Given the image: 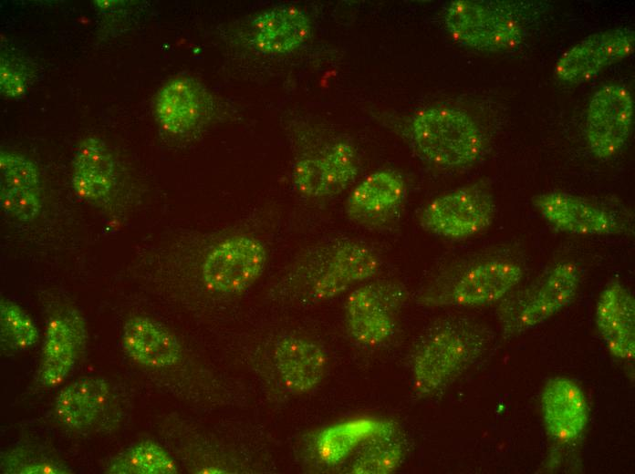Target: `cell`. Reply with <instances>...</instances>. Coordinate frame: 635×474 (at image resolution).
Returning <instances> with one entry per match:
<instances>
[{
  "instance_id": "6da1fadb",
  "label": "cell",
  "mask_w": 635,
  "mask_h": 474,
  "mask_svg": "<svg viewBox=\"0 0 635 474\" xmlns=\"http://www.w3.org/2000/svg\"><path fill=\"white\" fill-rule=\"evenodd\" d=\"M406 136L424 162L455 170L475 163L485 149L484 135L466 111L446 105L418 110L410 118Z\"/></svg>"
},
{
  "instance_id": "7a4b0ae2",
  "label": "cell",
  "mask_w": 635,
  "mask_h": 474,
  "mask_svg": "<svg viewBox=\"0 0 635 474\" xmlns=\"http://www.w3.org/2000/svg\"><path fill=\"white\" fill-rule=\"evenodd\" d=\"M485 333L476 324L461 318L433 325L418 343L411 364L413 389L429 397L446 387L481 353Z\"/></svg>"
},
{
  "instance_id": "3957f363",
  "label": "cell",
  "mask_w": 635,
  "mask_h": 474,
  "mask_svg": "<svg viewBox=\"0 0 635 474\" xmlns=\"http://www.w3.org/2000/svg\"><path fill=\"white\" fill-rule=\"evenodd\" d=\"M519 263L504 257L480 258L443 273L419 294L424 306L477 307L506 297L520 283Z\"/></svg>"
},
{
  "instance_id": "277c9868",
  "label": "cell",
  "mask_w": 635,
  "mask_h": 474,
  "mask_svg": "<svg viewBox=\"0 0 635 474\" xmlns=\"http://www.w3.org/2000/svg\"><path fill=\"white\" fill-rule=\"evenodd\" d=\"M297 269L308 277V298L326 301L373 278L380 269V258L363 242L339 238L308 249L299 259Z\"/></svg>"
},
{
  "instance_id": "5b68a950",
  "label": "cell",
  "mask_w": 635,
  "mask_h": 474,
  "mask_svg": "<svg viewBox=\"0 0 635 474\" xmlns=\"http://www.w3.org/2000/svg\"><path fill=\"white\" fill-rule=\"evenodd\" d=\"M580 283L576 263H556L535 285L508 299L499 307L503 332L507 336L530 330L566 307L574 299Z\"/></svg>"
},
{
  "instance_id": "8992f818",
  "label": "cell",
  "mask_w": 635,
  "mask_h": 474,
  "mask_svg": "<svg viewBox=\"0 0 635 474\" xmlns=\"http://www.w3.org/2000/svg\"><path fill=\"white\" fill-rule=\"evenodd\" d=\"M443 20L456 42L479 51H510L524 38L517 19L486 2L453 1L445 8Z\"/></svg>"
},
{
  "instance_id": "52a82bcc",
  "label": "cell",
  "mask_w": 635,
  "mask_h": 474,
  "mask_svg": "<svg viewBox=\"0 0 635 474\" xmlns=\"http://www.w3.org/2000/svg\"><path fill=\"white\" fill-rule=\"evenodd\" d=\"M495 206L492 195L473 185L444 193L422 210L419 223L427 232L463 241L486 230L493 222Z\"/></svg>"
},
{
  "instance_id": "ba28073f",
  "label": "cell",
  "mask_w": 635,
  "mask_h": 474,
  "mask_svg": "<svg viewBox=\"0 0 635 474\" xmlns=\"http://www.w3.org/2000/svg\"><path fill=\"white\" fill-rule=\"evenodd\" d=\"M406 298L405 288L393 281H374L358 287L345 304L349 334L364 346L384 344L395 331L397 315Z\"/></svg>"
},
{
  "instance_id": "9c48e42d",
  "label": "cell",
  "mask_w": 635,
  "mask_h": 474,
  "mask_svg": "<svg viewBox=\"0 0 635 474\" xmlns=\"http://www.w3.org/2000/svg\"><path fill=\"white\" fill-rule=\"evenodd\" d=\"M266 262L267 250L260 239L249 234H234L208 252L201 267L202 279L212 292L239 294L259 278Z\"/></svg>"
},
{
  "instance_id": "30bf717a",
  "label": "cell",
  "mask_w": 635,
  "mask_h": 474,
  "mask_svg": "<svg viewBox=\"0 0 635 474\" xmlns=\"http://www.w3.org/2000/svg\"><path fill=\"white\" fill-rule=\"evenodd\" d=\"M634 103L629 89L605 85L589 100L586 115V139L594 156L609 160L624 147L631 132Z\"/></svg>"
},
{
  "instance_id": "8fae6325",
  "label": "cell",
  "mask_w": 635,
  "mask_h": 474,
  "mask_svg": "<svg viewBox=\"0 0 635 474\" xmlns=\"http://www.w3.org/2000/svg\"><path fill=\"white\" fill-rule=\"evenodd\" d=\"M359 171L356 148L339 140L323 152L300 158L293 169V183L305 197L322 199L336 196L349 188Z\"/></svg>"
},
{
  "instance_id": "7c38bea8",
  "label": "cell",
  "mask_w": 635,
  "mask_h": 474,
  "mask_svg": "<svg viewBox=\"0 0 635 474\" xmlns=\"http://www.w3.org/2000/svg\"><path fill=\"white\" fill-rule=\"evenodd\" d=\"M634 44V31L630 28L595 33L560 56L555 66V76L568 84L588 81L603 69L630 57Z\"/></svg>"
},
{
  "instance_id": "4fadbf2b",
  "label": "cell",
  "mask_w": 635,
  "mask_h": 474,
  "mask_svg": "<svg viewBox=\"0 0 635 474\" xmlns=\"http://www.w3.org/2000/svg\"><path fill=\"white\" fill-rule=\"evenodd\" d=\"M407 195L403 177L393 170L374 171L350 191L346 213L357 225L370 230H383L400 215Z\"/></svg>"
},
{
  "instance_id": "5bb4252c",
  "label": "cell",
  "mask_w": 635,
  "mask_h": 474,
  "mask_svg": "<svg viewBox=\"0 0 635 474\" xmlns=\"http://www.w3.org/2000/svg\"><path fill=\"white\" fill-rule=\"evenodd\" d=\"M533 204L557 230L577 235H616L622 222L610 211L583 198L561 191L538 194Z\"/></svg>"
},
{
  "instance_id": "9a60e30c",
  "label": "cell",
  "mask_w": 635,
  "mask_h": 474,
  "mask_svg": "<svg viewBox=\"0 0 635 474\" xmlns=\"http://www.w3.org/2000/svg\"><path fill=\"white\" fill-rule=\"evenodd\" d=\"M0 204L7 216L25 223L35 221L40 213L39 171L30 159L20 153L0 152Z\"/></svg>"
},
{
  "instance_id": "2e32d148",
  "label": "cell",
  "mask_w": 635,
  "mask_h": 474,
  "mask_svg": "<svg viewBox=\"0 0 635 474\" xmlns=\"http://www.w3.org/2000/svg\"><path fill=\"white\" fill-rule=\"evenodd\" d=\"M212 109V98L196 80L179 77L172 79L160 90L155 112L161 126L172 134H186L207 120Z\"/></svg>"
},
{
  "instance_id": "e0dca14e",
  "label": "cell",
  "mask_w": 635,
  "mask_h": 474,
  "mask_svg": "<svg viewBox=\"0 0 635 474\" xmlns=\"http://www.w3.org/2000/svg\"><path fill=\"white\" fill-rule=\"evenodd\" d=\"M541 408L548 435L559 443L577 440L587 427L586 397L580 386L569 378L556 376L546 383Z\"/></svg>"
},
{
  "instance_id": "ac0fdd59",
  "label": "cell",
  "mask_w": 635,
  "mask_h": 474,
  "mask_svg": "<svg viewBox=\"0 0 635 474\" xmlns=\"http://www.w3.org/2000/svg\"><path fill=\"white\" fill-rule=\"evenodd\" d=\"M598 330L609 351L630 360L635 354V301L630 290L618 281L600 293L595 311Z\"/></svg>"
},
{
  "instance_id": "d6986e66",
  "label": "cell",
  "mask_w": 635,
  "mask_h": 474,
  "mask_svg": "<svg viewBox=\"0 0 635 474\" xmlns=\"http://www.w3.org/2000/svg\"><path fill=\"white\" fill-rule=\"evenodd\" d=\"M274 361L284 386L305 394L317 387L327 370V356L316 342L298 335H285L274 348Z\"/></svg>"
},
{
  "instance_id": "ffe728a7",
  "label": "cell",
  "mask_w": 635,
  "mask_h": 474,
  "mask_svg": "<svg viewBox=\"0 0 635 474\" xmlns=\"http://www.w3.org/2000/svg\"><path fill=\"white\" fill-rule=\"evenodd\" d=\"M121 343L132 360L148 367L173 366L182 356L178 338L164 325L147 316L135 315L125 322Z\"/></svg>"
},
{
  "instance_id": "44dd1931",
  "label": "cell",
  "mask_w": 635,
  "mask_h": 474,
  "mask_svg": "<svg viewBox=\"0 0 635 474\" xmlns=\"http://www.w3.org/2000/svg\"><path fill=\"white\" fill-rule=\"evenodd\" d=\"M115 162L103 140L88 137L78 145L72 162L71 185L82 200L106 201L115 185Z\"/></svg>"
},
{
  "instance_id": "7402d4cb",
  "label": "cell",
  "mask_w": 635,
  "mask_h": 474,
  "mask_svg": "<svg viewBox=\"0 0 635 474\" xmlns=\"http://www.w3.org/2000/svg\"><path fill=\"white\" fill-rule=\"evenodd\" d=\"M111 387L103 377L86 376L73 381L57 396L54 411L67 428L80 430L94 425L106 412Z\"/></svg>"
},
{
  "instance_id": "603a6c76",
  "label": "cell",
  "mask_w": 635,
  "mask_h": 474,
  "mask_svg": "<svg viewBox=\"0 0 635 474\" xmlns=\"http://www.w3.org/2000/svg\"><path fill=\"white\" fill-rule=\"evenodd\" d=\"M309 34V19L303 11L280 6L255 18L249 31V41L261 53L286 54L299 47Z\"/></svg>"
},
{
  "instance_id": "cb8c5ba5",
  "label": "cell",
  "mask_w": 635,
  "mask_h": 474,
  "mask_svg": "<svg viewBox=\"0 0 635 474\" xmlns=\"http://www.w3.org/2000/svg\"><path fill=\"white\" fill-rule=\"evenodd\" d=\"M76 325L67 315H57L47 323L39 371L43 386H58L72 370L79 341V330Z\"/></svg>"
},
{
  "instance_id": "d4e9b609",
  "label": "cell",
  "mask_w": 635,
  "mask_h": 474,
  "mask_svg": "<svg viewBox=\"0 0 635 474\" xmlns=\"http://www.w3.org/2000/svg\"><path fill=\"white\" fill-rule=\"evenodd\" d=\"M350 472L356 474H387L401 465L404 456V444L399 430L388 421L359 447Z\"/></svg>"
},
{
  "instance_id": "484cf974",
  "label": "cell",
  "mask_w": 635,
  "mask_h": 474,
  "mask_svg": "<svg viewBox=\"0 0 635 474\" xmlns=\"http://www.w3.org/2000/svg\"><path fill=\"white\" fill-rule=\"evenodd\" d=\"M387 422L374 418H358L326 428L317 440L318 457L326 464H338Z\"/></svg>"
},
{
  "instance_id": "4316f807",
  "label": "cell",
  "mask_w": 635,
  "mask_h": 474,
  "mask_svg": "<svg viewBox=\"0 0 635 474\" xmlns=\"http://www.w3.org/2000/svg\"><path fill=\"white\" fill-rule=\"evenodd\" d=\"M177 471L172 458L151 440L132 445L118 456L108 469L117 474H174Z\"/></svg>"
},
{
  "instance_id": "83f0119b",
  "label": "cell",
  "mask_w": 635,
  "mask_h": 474,
  "mask_svg": "<svg viewBox=\"0 0 635 474\" xmlns=\"http://www.w3.org/2000/svg\"><path fill=\"white\" fill-rule=\"evenodd\" d=\"M0 335L2 346L21 351L35 345L38 330L31 317L17 304L8 299L0 303Z\"/></svg>"
},
{
  "instance_id": "f1b7e54d",
  "label": "cell",
  "mask_w": 635,
  "mask_h": 474,
  "mask_svg": "<svg viewBox=\"0 0 635 474\" xmlns=\"http://www.w3.org/2000/svg\"><path fill=\"white\" fill-rule=\"evenodd\" d=\"M1 469L16 474H68L70 469L61 461L35 450L15 448L2 457Z\"/></svg>"
},
{
  "instance_id": "f546056e",
  "label": "cell",
  "mask_w": 635,
  "mask_h": 474,
  "mask_svg": "<svg viewBox=\"0 0 635 474\" xmlns=\"http://www.w3.org/2000/svg\"><path fill=\"white\" fill-rule=\"evenodd\" d=\"M0 88L2 93L7 97H19L26 90L24 76L3 60L0 67Z\"/></svg>"
}]
</instances>
